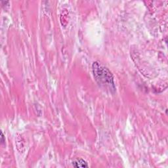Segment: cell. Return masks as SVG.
<instances>
[{"label": "cell", "instance_id": "1", "mask_svg": "<svg viewBox=\"0 0 168 168\" xmlns=\"http://www.w3.org/2000/svg\"><path fill=\"white\" fill-rule=\"evenodd\" d=\"M92 68L95 80L100 86L104 89H108L110 92L115 91L112 74L107 68L97 62L93 64Z\"/></svg>", "mask_w": 168, "mask_h": 168}, {"label": "cell", "instance_id": "2", "mask_svg": "<svg viewBox=\"0 0 168 168\" xmlns=\"http://www.w3.org/2000/svg\"><path fill=\"white\" fill-rule=\"evenodd\" d=\"M72 164L75 167H88V163L83 159H75Z\"/></svg>", "mask_w": 168, "mask_h": 168}, {"label": "cell", "instance_id": "3", "mask_svg": "<svg viewBox=\"0 0 168 168\" xmlns=\"http://www.w3.org/2000/svg\"><path fill=\"white\" fill-rule=\"evenodd\" d=\"M5 142V140H4V134L1 132V143H4Z\"/></svg>", "mask_w": 168, "mask_h": 168}]
</instances>
